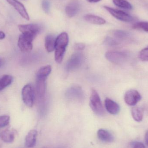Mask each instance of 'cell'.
I'll use <instances>...</instances> for the list:
<instances>
[{"instance_id":"16","label":"cell","mask_w":148,"mask_h":148,"mask_svg":"<svg viewBox=\"0 0 148 148\" xmlns=\"http://www.w3.org/2000/svg\"><path fill=\"white\" fill-rule=\"evenodd\" d=\"M37 132L35 130H30L25 138V145L27 147L32 148L35 146Z\"/></svg>"},{"instance_id":"23","label":"cell","mask_w":148,"mask_h":148,"mask_svg":"<svg viewBox=\"0 0 148 148\" xmlns=\"http://www.w3.org/2000/svg\"><path fill=\"white\" fill-rule=\"evenodd\" d=\"M52 71V68L50 66H45L39 69L36 74V77L47 78Z\"/></svg>"},{"instance_id":"20","label":"cell","mask_w":148,"mask_h":148,"mask_svg":"<svg viewBox=\"0 0 148 148\" xmlns=\"http://www.w3.org/2000/svg\"><path fill=\"white\" fill-rule=\"evenodd\" d=\"M85 21L96 25H103L106 23V21L103 18L94 15L87 14L84 16Z\"/></svg>"},{"instance_id":"32","label":"cell","mask_w":148,"mask_h":148,"mask_svg":"<svg viewBox=\"0 0 148 148\" xmlns=\"http://www.w3.org/2000/svg\"><path fill=\"white\" fill-rule=\"evenodd\" d=\"M5 37V34L0 30V40H3Z\"/></svg>"},{"instance_id":"9","label":"cell","mask_w":148,"mask_h":148,"mask_svg":"<svg viewBox=\"0 0 148 148\" xmlns=\"http://www.w3.org/2000/svg\"><path fill=\"white\" fill-rule=\"evenodd\" d=\"M103 8L108 12H109L110 14L112 15L115 18H116L120 21L126 22H130L133 21L134 19L133 16L122 10L115 9L108 6H104Z\"/></svg>"},{"instance_id":"3","label":"cell","mask_w":148,"mask_h":148,"mask_svg":"<svg viewBox=\"0 0 148 148\" xmlns=\"http://www.w3.org/2000/svg\"><path fill=\"white\" fill-rule=\"evenodd\" d=\"M105 57L112 63L120 65L123 64L127 60L129 55L125 52L111 51L106 53Z\"/></svg>"},{"instance_id":"19","label":"cell","mask_w":148,"mask_h":148,"mask_svg":"<svg viewBox=\"0 0 148 148\" xmlns=\"http://www.w3.org/2000/svg\"><path fill=\"white\" fill-rule=\"evenodd\" d=\"M56 38L52 35H48L45 39V47L48 52H53L55 49Z\"/></svg>"},{"instance_id":"15","label":"cell","mask_w":148,"mask_h":148,"mask_svg":"<svg viewBox=\"0 0 148 148\" xmlns=\"http://www.w3.org/2000/svg\"><path fill=\"white\" fill-rule=\"evenodd\" d=\"M47 78L36 77V88L37 94L39 97L42 98L46 93V83Z\"/></svg>"},{"instance_id":"4","label":"cell","mask_w":148,"mask_h":148,"mask_svg":"<svg viewBox=\"0 0 148 148\" xmlns=\"http://www.w3.org/2000/svg\"><path fill=\"white\" fill-rule=\"evenodd\" d=\"M34 37L28 35L22 34L19 36L17 45L23 53H29L33 49V40Z\"/></svg>"},{"instance_id":"2","label":"cell","mask_w":148,"mask_h":148,"mask_svg":"<svg viewBox=\"0 0 148 148\" xmlns=\"http://www.w3.org/2000/svg\"><path fill=\"white\" fill-rule=\"evenodd\" d=\"M90 105L94 113L97 115L102 116L104 114L105 112L101 102V98L95 90L92 89L91 91Z\"/></svg>"},{"instance_id":"27","label":"cell","mask_w":148,"mask_h":148,"mask_svg":"<svg viewBox=\"0 0 148 148\" xmlns=\"http://www.w3.org/2000/svg\"><path fill=\"white\" fill-rule=\"evenodd\" d=\"M10 121V117L7 115L0 116V129L6 127L8 125Z\"/></svg>"},{"instance_id":"35","label":"cell","mask_w":148,"mask_h":148,"mask_svg":"<svg viewBox=\"0 0 148 148\" xmlns=\"http://www.w3.org/2000/svg\"><path fill=\"white\" fill-rule=\"evenodd\" d=\"M42 148H49L47 147H43Z\"/></svg>"},{"instance_id":"1","label":"cell","mask_w":148,"mask_h":148,"mask_svg":"<svg viewBox=\"0 0 148 148\" xmlns=\"http://www.w3.org/2000/svg\"><path fill=\"white\" fill-rule=\"evenodd\" d=\"M69 41L68 35L66 32L62 33L56 38L55 59L57 63H60L62 61Z\"/></svg>"},{"instance_id":"24","label":"cell","mask_w":148,"mask_h":148,"mask_svg":"<svg viewBox=\"0 0 148 148\" xmlns=\"http://www.w3.org/2000/svg\"><path fill=\"white\" fill-rule=\"evenodd\" d=\"M113 3L116 6L127 10H132L133 6L126 0H113Z\"/></svg>"},{"instance_id":"30","label":"cell","mask_w":148,"mask_h":148,"mask_svg":"<svg viewBox=\"0 0 148 148\" xmlns=\"http://www.w3.org/2000/svg\"><path fill=\"white\" fill-rule=\"evenodd\" d=\"M75 49L77 50H82L84 49L85 45L83 43H78L75 44L74 46Z\"/></svg>"},{"instance_id":"33","label":"cell","mask_w":148,"mask_h":148,"mask_svg":"<svg viewBox=\"0 0 148 148\" xmlns=\"http://www.w3.org/2000/svg\"><path fill=\"white\" fill-rule=\"evenodd\" d=\"M145 140L146 144L148 146V130L146 132L145 136Z\"/></svg>"},{"instance_id":"34","label":"cell","mask_w":148,"mask_h":148,"mask_svg":"<svg viewBox=\"0 0 148 148\" xmlns=\"http://www.w3.org/2000/svg\"><path fill=\"white\" fill-rule=\"evenodd\" d=\"M88 2L90 3H96L100 1L101 0H87Z\"/></svg>"},{"instance_id":"7","label":"cell","mask_w":148,"mask_h":148,"mask_svg":"<svg viewBox=\"0 0 148 148\" xmlns=\"http://www.w3.org/2000/svg\"><path fill=\"white\" fill-rule=\"evenodd\" d=\"M66 96L68 99L77 102L82 101L84 98L83 91L78 86H73L68 89Z\"/></svg>"},{"instance_id":"31","label":"cell","mask_w":148,"mask_h":148,"mask_svg":"<svg viewBox=\"0 0 148 148\" xmlns=\"http://www.w3.org/2000/svg\"><path fill=\"white\" fill-rule=\"evenodd\" d=\"M134 148H145V147L141 143L136 142L134 145Z\"/></svg>"},{"instance_id":"13","label":"cell","mask_w":148,"mask_h":148,"mask_svg":"<svg viewBox=\"0 0 148 148\" xmlns=\"http://www.w3.org/2000/svg\"><path fill=\"white\" fill-rule=\"evenodd\" d=\"M80 3L78 0L72 1L66 8V13L69 17L75 16L80 9Z\"/></svg>"},{"instance_id":"11","label":"cell","mask_w":148,"mask_h":148,"mask_svg":"<svg viewBox=\"0 0 148 148\" xmlns=\"http://www.w3.org/2000/svg\"><path fill=\"white\" fill-rule=\"evenodd\" d=\"M5 1L14 8L21 16L22 17H23L27 21H29V20L28 14L24 5L21 3L17 0H5Z\"/></svg>"},{"instance_id":"12","label":"cell","mask_w":148,"mask_h":148,"mask_svg":"<svg viewBox=\"0 0 148 148\" xmlns=\"http://www.w3.org/2000/svg\"><path fill=\"white\" fill-rule=\"evenodd\" d=\"M112 35L116 40L120 44L123 42H127L131 40V36L130 34L127 31L121 30H115L112 32Z\"/></svg>"},{"instance_id":"25","label":"cell","mask_w":148,"mask_h":148,"mask_svg":"<svg viewBox=\"0 0 148 148\" xmlns=\"http://www.w3.org/2000/svg\"><path fill=\"white\" fill-rule=\"evenodd\" d=\"M133 27L134 28L142 29L148 33V22L140 21L134 24Z\"/></svg>"},{"instance_id":"5","label":"cell","mask_w":148,"mask_h":148,"mask_svg":"<svg viewBox=\"0 0 148 148\" xmlns=\"http://www.w3.org/2000/svg\"><path fill=\"white\" fill-rule=\"evenodd\" d=\"M84 57L81 53H74L68 61L66 69L68 72H71L77 69L82 66L84 61Z\"/></svg>"},{"instance_id":"18","label":"cell","mask_w":148,"mask_h":148,"mask_svg":"<svg viewBox=\"0 0 148 148\" xmlns=\"http://www.w3.org/2000/svg\"><path fill=\"white\" fill-rule=\"evenodd\" d=\"M15 134L14 130H6L1 134V139L6 143H11L14 140Z\"/></svg>"},{"instance_id":"26","label":"cell","mask_w":148,"mask_h":148,"mask_svg":"<svg viewBox=\"0 0 148 148\" xmlns=\"http://www.w3.org/2000/svg\"><path fill=\"white\" fill-rule=\"evenodd\" d=\"M104 42L106 45L109 47H117L120 45V43L117 41L114 38L110 37V36H108L105 39Z\"/></svg>"},{"instance_id":"29","label":"cell","mask_w":148,"mask_h":148,"mask_svg":"<svg viewBox=\"0 0 148 148\" xmlns=\"http://www.w3.org/2000/svg\"><path fill=\"white\" fill-rule=\"evenodd\" d=\"M42 7L45 13H49L50 9V3L48 0H43L42 2Z\"/></svg>"},{"instance_id":"14","label":"cell","mask_w":148,"mask_h":148,"mask_svg":"<svg viewBox=\"0 0 148 148\" xmlns=\"http://www.w3.org/2000/svg\"><path fill=\"white\" fill-rule=\"evenodd\" d=\"M105 105L107 111L111 114H117L120 112V107L119 104L109 98L105 99Z\"/></svg>"},{"instance_id":"8","label":"cell","mask_w":148,"mask_h":148,"mask_svg":"<svg viewBox=\"0 0 148 148\" xmlns=\"http://www.w3.org/2000/svg\"><path fill=\"white\" fill-rule=\"evenodd\" d=\"M22 34L31 36L35 38L41 30L40 26L36 24H21L18 26Z\"/></svg>"},{"instance_id":"22","label":"cell","mask_w":148,"mask_h":148,"mask_svg":"<svg viewBox=\"0 0 148 148\" xmlns=\"http://www.w3.org/2000/svg\"><path fill=\"white\" fill-rule=\"evenodd\" d=\"M13 78L11 75H5L0 78V90L7 88L13 82Z\"/></svg>"},{"instance_id":"21","label":"cell","mask_w":148,"mask_h":148,"mask_svg":"<svg viewBox=\"0 0 148 148\" xmlns=\"http://www.w3.org/2000/svg\"><path fill=\"white\" fill-rule=\"evenodd\" d=\"M131 114L134 120L136 121L140 122L142 121L144 115V110L139 107H134L131 110Z\"/></svg>"},{"instance_id":"17","label":"cell","mask_w":148,"mask_h":148,"mask_svg":"<svg viewBox=\"0 0 148 148\" xmlns=\"http://www.w3.org/2000/svg\"><path fill=\"white\" fill-rule=\"evenodd\" d=\"M97 136L99 139L103 142L112 143L114 140V137L112 134L105 130L100 129L98 130Z\"/></svg>"},{"instance_id":"10","label":"cell","mask_w":148,"mask_h":148,"mask_svg":"<svg viewBox=\"0 0 148 148\" xmlns=\"http://www.w3.org/2000/svg\"><path fill=\"white\" fill-rule=\"evenodd\" d=\"M140 93L136 90H130L125 93L124 101L127 105L134 106L136 105L141 99Z\"/></svg>"},{"instance_id":"6","label":"cell","mask_w":148,"mask_h":148,"mask_svg":"<svg viewBox=\"0 0 148 148\" xmlns=\"http://www.w3.org/2000/svg\"><path fill=\"white\" fill-rule=\"evenodd\" d=\"M22 97L23 103L27 107H32L33 106L34 101V94L31 84H26L23 88Z\"/></svg>"},{"instance_id":"28","label":"cell","mask_w":148,"mask_h":148,"mask_svg":"<svg viewBox=\"0 0 148 148\" xmlns=\"http://www.w3.org/2000/svg\"><path fill=\"white\" fill-rule=\"evenodd\" d=\"M139 58L143 61H148V47L141 50L139 53Z\"/></svg>"}]
</instances>
